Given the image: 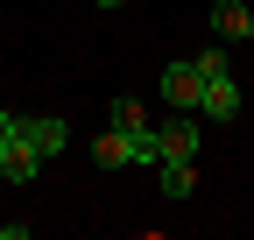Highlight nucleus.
Segmentation results:
<instances>
[{
    "label": "nucleus",
    "mask_w": 254,
    "mask_h": 240,
    "mask_svg": "<svg viewBox=\"0 0 254 240\" xmlns=\"http://www.w3.org/2000/svg\"><path fill=\"white\" fill-rule=\"evenodd\" d=\"M205 120H240V78L226 71V78H205V106H198Z\"/></svg>",
    "instance_id": "5"
},
{
    "label": "nucleus",
    "mask_w": 254,
    "mask_h": 240,
    "mask_svg": "<svg viewBox=\"0 0 254 240\" xmlns=\"http://www.w3.org/2000/svg\"><path fill=\"white\" fill-rule=\"evenodd\" d=\"M7 134H14V106H0V148H7Z\"/></svg>",
    "instance_id": "11"
},
{
    "label": "nucleus",
    "mask_w": 254,
    "mask_h": 240,
    "mask_svg": "<svg viewBox=\"0 0 254 240\" xmlns=\"http://www.w3.org/2000/svg\"><path fill=\"white\" fill-rule=\"evenodd\" d=\"M190 64H198V78H226L233 57H226V50H190Z\"/></svg>",
    "instance_id": "10"
},
{
    "label": "nucleus",
    "mask_w": 254,
    "mask_h": 240,
    "mask_svg": "<svg viewBox=\"0 0 254 240\" xmlns=\"http://www.w3.org/2000/svg\"><path fill=\"white\" fill-rule=\"evenodd\" d=\"M155 141H163V163L170 156H198V113H163L155 120Z\"/></svg>",
    "instance_id": "3"
},
{
    "label": "nucleus",
    "mask_w": 254,
    "mask_h": 240,
    "mask_svg": "<svg viewBox=\"0 0 254 240\" xmlns=\"http://www.w3.org/2000/svg\"><path fill=\"white\" fill-rule=\"evenodd\" d=\"M163 106H170V113H198V106H205V78H198L190 57L163 71Z\"/></svg>",
    "instance_id": "2"
},
{
    "label": "nucleus",
    "mask_w": 254,
    "mask_h": 240,
    "mask_svg": "<svg viewBox=\"0 0 254 240\" xmlns=\"http://www.w3.org/2000/svg\"><path fill=\"white\" fill-rule=\"evenodd\" d=\"M14 141H28L36 156L50 163V156H64V141H71V127H64L57 113H14Z\"/></svg>",
    "instance_id": "1"
},
{
    "label": "nucleus",
    "mask_w": 254,
    "mask_h": 240,
    "mask_svg": "<svg viewBox=\"0 0 254 240\" xmlns=\"http://www.w3.org/2000/svg\"><path fill=\"white\" fill-rule=\"evenodd\" d=\"M212 36L219 43H254V7L247 0H219L212 7Z\"/></svg>",
    "instance_id": "4"
},
{
    "label": "nucleus",
    "mask_w": 254,
    "mask_h": 240,
    "mask_svg": "<svg viewBox=\"0 0 254 240\" xmlns=\"http://www.w3.org/2000/svg\"><path fill=\"white\" fill-rule=\"evenodd\" d=\"M92 163H99V170H127V163H134V148H127V127H106L99 141H92Z\"/></svg>",
    "instance_id": "7"
},
{
    "label": "nucleus",
    "mask_w": 254,
    "mask_h": 240,
    "mask_svg": "<svg viewBox=\"0 0 254 240\" xmlns=\"http://www.w3.org/2000/svg\"><path fill=\"white\" fill-rule=\"evenodd\" d=\"M148 120H155V113H148L141 99H113V106H106V127H148Z\"/></svg>",
    "instance_id": "9"
},
{
    "label": "nucleus",
    "mask_w": 254,
    "mask_h": 240,
    "mask_svg": "<svg viewBox=\"0 0 254 240\" xmlns=\"http://www.w3.org/2000/svg\"><path fill=\"white\" fill-rule=\"evenodd\" d=\"M198 191V156H170L163 163V198H190Z\"/></svg>",
    "instance_id": "8"
},
{
    "label": "nucleus",
    "mask_w": 254,
    "mask_h": 240,
    "mask_svg": "<svg viewBox=\"0 0 254 240\" xmlns=\"http://www.w3.org/2000/svg\"><path fill=\"white\" fill-rule=\"evenodd\" d=\"M36 170H43V156L7 134V148H0V177H7V184H36Z\"/></svg>",
    "instance_id": "6"
},
{
    "label": "nucleus",
    "mask_w": 254,
    "mask_h": 240,
    "mask_svg": "<svg viewBox=\"0 0 254 240\" xmlns=\"http://www.w3.org/2000/svg\"><path fill=\"white\" fill-rule=\"evenodd\" d=\"M99 7H120V0H99Z\"/></svg>",
    "instance_id": "12"
}]
</instances>
